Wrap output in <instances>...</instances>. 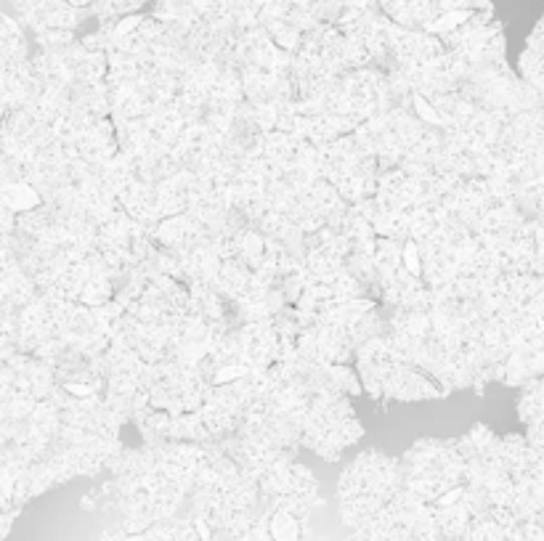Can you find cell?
<instances>
[{"mask_svg": "<svg viewBox=\"0 0 544 541\" xmlns=\"http://www.w3.org/2000/svg\"><path fill=\"white\" fill-rule=\"evenodd\" d=\"M72 6H85V3H91V0H69Z\"/></svg>", "mask_w": 544, "mask_h": 541, "instance_id": "obj_1", "label": "cell"}]
</instances>
